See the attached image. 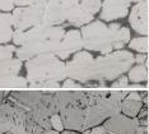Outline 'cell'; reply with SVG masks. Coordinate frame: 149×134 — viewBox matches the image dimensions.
Segmentation results:
<instances>
[{"label": "cell", "instance_id": "3957f363", "mask_svg": "<svg viewBox=\"0 0 149 134\" xmlns=\"http://www.w3.org/2000/svg\"><path fill=\"white\" fill-rule=\"evenodd\" d=\"M28 83L64 82L66 79V65L52 54L38 55L26 61Z\"/></svg>", "mask_w": 149, "mask_h": 134}, {"label": "cell", "instance_id": "f546056e", "mask_svg": "<svg viewBox=\"0 0 149 134\" xmlns=\"http://www.w3.org/2000/svg\"><path fill=\"white\" fill-rule=\"evenodd\" d=\"M129 84V78L125 77V75H121L120 78H117L116 81H113L111 83V88H121V87H126Z\"/></svg>", "mask_w": 149, "mask_h": 134}, {"label": "cell", "instance_id": "e0dca14e", "mask_svg": "<svg viewBox=\"0 0 149 134\" xmlns=\"http://www.w3.org/2000/svg\"><path fill=\"white\" fill-rule=\"evenodd\" d=\"M10 96H13L17 101L21 102L22 105H24L28 109H36L37 105L40 104L43 95V91H19V89H10Z\"/></svg>", "mask_w": 149, "mask_h": 134}, {"label": "cell", "instance_id": "5b68a950", "mask_svg": "<svg viewBox=\"0 0 149 134\" xmlns=\"http://www.w3.org/2000/svg\"><path fill=\"white\" fill-rule=\"evenodd\" d=\"M83 47L87 51H100L104 54L112 53V33L102 20H94L82 27Z\"/></svg>", "mask_w": 149, "mask_h": 134}, {"label": "cell", "instance_id": "7402d4cb", "mask_svg": "<svg viewBox=\"0 0 149 134\" xmlns=\"http://www.w3.org/2000/svg\"><path fill=\"white\" fill-rule=\"evenodd\" d=\"M144 106V104L141 101H134V100H127L125 98L121 102V114L127 116V118H136L138 114L140 112L141 107Z\"/></svg>", "mask_w": 149, "mask_h": 134}, {"label": "cell", "instance_id": "6da1fadb", "mask_svg": "<svg viewBox=\"0 0 149 134\" xmlns=\"http://www.w3.org/2000/svg\"><path fill=\"white\" fill-rule=\"evenodd\" d=\"M64 35L65 29L60 26L49 27L40 25L27 31L14 29L12 40L14 45L19 46L15 51L17 59L28 61L38 55H55Z\"/></svg>", "mask_w": 149, "mask_h": 134}, {"label": "cell", "instance_id": "4dcf8cb0", "mask_svg": "<svg viewBox=\"0 0 149 134\" xmlns=\"http://www.w3.org/2000/svg\"><path fill=\"white\" fill-rule=\"evenodd\" d=\"M0 10L3 12L14 10V1L13 0H0Z\"/></svg>", "mask_w": 149, "mask_h": 134}, {"label": "cell", "instance_id": "f1b7e54d", "mask_svg": "<svg viewBox=\"0 0 149 134\" xmlns=\"http://www.w3.org/2000/svg\"><path fill=\"white\" fill-rule=\"evenodd\" d=\"M136 119L139 120V124L143 125V126H148V107L147 106H143L140 110V112L138 114Z\"/></svg>", "mask_w": 149, "mask_h": 134}, {"label": "cell", "instance_id": "e575fe53", "mask_svg": "<svg viewBox=\"0 0 149 134\" xmlns=\"http://www.w3.org/2000/svg\"><path fill=\"white\" fill-rule=\"evenodd\" d=\"M135 63H136L138 65H145L147 64V55L145 54H138V55H135Z\"/></svg>", "mask_w": 149, "mask_h": 134}, {"label": "cell", "instance_id": "9c48e42d", "mask_svg": "<svg viewBox=\"0 0 149 134\" xmlns=\"http://www.w3.org/2000/svg\"><path fill=\"white\" fill-rule=\"evenodd\" d=\"M83 49V37L82 32L78 29H70L65 32L61 42L57 47L55 56H57L60 60L68 59L70 55L77 54Z\"/></svg>", "mask_w": 149, "mask_h": 134}, {"label": "cell", "instance_id": "74e56055", "mask_svg": "<svg viewBox=\"0 0 149 134\" xmlns=\"http://www.w3.org/2000/svg\"><path fill=\"white\" fill-rule=\"evenodd\" d=\"M42 134H60V133L56 132V130H54V129H50V130H47V132L42 133Z\"/></svg>", "mask_w": 149, "mask_h": 134}, {"label": "cell", "instance_id": "9a60e30c", "mask_svg": "<svg viewBox=\"0 0 149 134\" xmlns=\"http://www.w3.org/2000/svg\"><path fill=\"white\" fill-rule=\"evenodd\" d=\"M24 128L29 134H42L52 129L50 118L38 110L29 109L26 115Z\"/></svg>", "mask_w": 149, "mask_h": 134}, {"label": "cell", "instance_id": "1f68e13d", "mask_svg": "<svg viewBox=\"0 0 149 134\" xmlns=\"http://www.w3.org/2000/svg\"><path fill=\"white\" fill-rule=\"evenodd\" d=\"M82 134H108V133L106 132V129L103 128V125H98V126H94L92 129L84 130Z\"/></svg>", "mask_w": 149, "mask_h": 134}, {"label": "cell", "instance_id": "8d00e7d4", "mask_svg": "<svg viewBox=\"0 0 149 134\" xmlns=\"http://www.w3.org/2000/svg\"><path fill=\"white\" fill-rule=\"evenodd\" d=\"M5 95H6V89H5V91H3V89H0V105H1L3 102H4Z\"/></svg>", "mask_w": 149, "mask_h": 134}, {"label": "cell", "instance_id": "7a4b0ae2", "mask_svg": "<svg viewBox=\"0 0 149 134\" xmlns=\"http://www.w3.org/2000/svg\"><path fill=\"white\" fill-rule=\"evenodd\" d=\"M135 63L134 55L127 50H116L94 59L93 81L113 82L129 72Z\"/></svg>", "mask_w": 149, "mask_h": 134}, {"label": "cell", "instance_id": "d4e9b609", "mask_svg": "<svg viewBox=\"0 0 149 134\" xmlns=\"http://www.w3.org/2000/svg\"><path fill=\"white\" fill-rule=\"evenodd\" d=\"M17 49L13 45H0V65L14 58Z\"/></svg>", "mask_w": 149, "mask_h": 134}, {"label": "cell", "instance_id": "2e32d148", "mask_svg": "<svg viewBox=\"0 0 149 134\" xmlns=\"http://www.w3.org/2000/svg\"><path fill=\"white\" fill-rule=\"evenodd\" d=\"M66 20L72 26L75 27H84L89 25L93 20V14L89 13L86 8L80 5V3L73 8H70L66 13Z\"/></svg>", "mask_w": 149, "mask_h": 134}, {"label": "cell", "instance_id": "cb8c5ba5", "mask_svg": "<svg viewBox=\"0 0 149 134\" xmlns=\"http://www.w3.org/2000/svg\"><path fill=\"white\" fill-rule=\"evenodd\" d=\"M129 47L131 50L136 51L139 54H145L149 50V40L147 36H140V37H135V39L130 40L129 42Z\"/></svg>", "mask_w": 149, "mask_h": 134}, {"label": "cell", "instance_id": "30bf717a", "mask_svg": "<svg viewBox=\"0 0 149 134\" xmlns=\"http://www.w3.org/2000/svg\"><path fill=\"white\" fill-rule=\"evenodd\" d=\"M84 114H86V107H82L79 105H68L59 111L64 129L72 132H83Z\"/></svg>", "mask_w": 149, "mask_h": 134}, {"label": "cell", "instance_id": "ab89813d", "mask_svg": "<svg viewBox=\"0 0 149 134\" xmlns=\"http://www.w3.org/2000/svg\"><path fill=\"white\" fill-rule=\"evenodd\" d=\"M129 3H135V4H138V3H141V1H147V0H127Z\"/></svg>", "mask_w": 149, "mask_h": 134}, {"label": "cell", "instance_id": "603a6c76", "mask_svg": "<svg viewBox=\"0 0 149 134\" xmlns=\"http://www.w3.org/2000/svg\"><path fill=\"white\" fill-rule=\"evenodd\" d=\"M129 82L131 83H144L148 81V69L145 65H134L127 74Z\"/></svg>", "mask_w": 149, "mask_h": 134}, {"label": "cell", "instance_id": "44dd1931", "mask_svg": "<svg viewBox=\"0 0 149 134\" xmlns=\"http://www.w3.org/2000/svg\"><path fill=\"white\" fill-rule=\"evenodd\" d=\"M24 88L28 87L27 78L18 74H0V88Z\"/></svg>", "mask_w": 149, "mask_h": 134}, {"label": "cell", "instance_id": "d590c367", "mask_svg": "<svg viewBox=\"0 0 149 134\" xmlns=\"http://www.w3.org/2000/svg\"><path fill=\"white\" fill-rule=\"evenodd\" d=\"M135 134H149V126H143V125H139Z\"/></svg>", "mask_w": 149, "mask_h": 134}, {"label": "cell", "instance_id": "8fae6325", "mask_svg": "<svg viewBox=\"0 0 149 134\" xmlns=\"http://www.w3.org/2000/svg\"><path fill=\"white\" fill-rule=\"evenodd\" d=\"M102 125L108 134H135L140 124L136 118L131 119L123 114H117L107 119Z\"/></svg>", "mask_w": 149, "mask_h": 134}, {"label": "cell", "instance_id": "f35d334b", "mask_svg": "<svg viewBox=\"0 0 149 134\" xmlns=\"http://www.w3.org/2000/svg\"><path fill=\"white\" fill-rule=\"evenodd\" d=\"M60 134H79L78 132H72V130H64L63 133H60Z\"/></svg>", "mask_w": 149, "mask_h": 134}, {"label": "cell", "instance_id": "ba28073f", "mask_svg": "<svg viewBox=\"0 0 149 134\" xmlns=\"http://www.w3.org/2000/svg\"><path fill=\"white\" fill-rule=\"evenodd\" d=\"M80 0H47L43 12L42 25L49 27H57L66 20L68 10L78 5Z\"/></svg>", "mask_w": 149, "mask_h": 134}, {"label": "cell", "instance_id": "484cf974", "mask_svg": "<svg viewBox=\"0 0 149 134\" xmlns=\"http://www.w3.org/2000/svg\"><path fill=\"white\" fill-rule=\"evenodd\" d=\"M80 5L86 8L89 13L97 14L101 9H102V1L101 0H80Z\"/></svg>", "mask_w": 149, "mask_h": 134}, {"label": "cell", "instance_id": "277c9868", "mask_svg": "<svg viewBox=\"0 0 149 134\" xmlns=\"http://www.w3.org/2000/svg\"><path fill=\"white\" fill-rule=\"evenodd\" d=\"M127 93L129 91H110L108 96L100 104L86 107L83 132L103 124L107 119L121 114V102L126 98Z\"/></svg>", "mask_w": 149, "mask_h": 134}, {"label": "cell", "instance_id": "52a82bcc", "mask_svg": "<svg viewBox=\"0 0 149 134\" xmlns=\"http://www.w3.org/2000/svg\"><path fill=\"white\" fill-rule=\"evenodd\" d=\"M46 3V0H41V1L29 6H18V8H15L12 14L14 29L27 31L36 26L42 25Z\"/></svg>", "mask_w": 149, "mask_h": 134}, {"label": "cell", "instance_id": "ac0fdd59", "mask_svg": "<svg viewBox=\"0 0 149 134\" xmlns=\"http://www.w3.org/2000/svg\"><path fill=\"white\" fill-rule=\"evenodd\" d=\"M112 33V47L113 51L123 50L127 42H130V31L126 27L120 26L118 23H112L108 26Z\"/></svg>", "mask_w": 149, "mask_h": 134}, {"label": "cell", "instance_id": "7c38bea8", "mask_svg": "<svg viewBox=\"0 0 149 134\" xmlns=\"http://www.w3.org/2000/svg\"><path fill=\"white\" fill-rule=\"evenodd\" d=\"M54 101L57 110V114L61 109L68 105H79L82 107L88 106L86 91H56L54 92Z\"/></svg>", "mask_w": 149, "mask_h": 134}, {"label": "cell", "instance_id": "8992f818", "mask_svg": "<svg viewBox=\"0 0 149 134\" xmlns=\"http://www.w3.org/2000/svg\"><path fill=\"white\" fill-rule=\"evenodd\" d=\"M66 65V77L74 79L83 86L88 82L93 81L94 59L88 51H79L74 54L73 59L68 61Z\"/></svg>", "mask_w": 149, "mask_h": 134}, {"label": "cell", "instance_id": "5bb4252c", "mask_svg": "<svg viewBox=\"0 0 149 134\" xmlns=\"http://www.w3.org/2000/svg\"><path fill=\"white\" fill-rule=\"evenodd\" d=\"M130 3L127 0H104L101 9V19L111 22L120 18H125L129 14Z\"/></svg>", "mask_w": 149, "mask_h": 134}, {"label": "cell", "instance_id": "4fadbf2b", "mask_svg": "<svg viewBox=\"0 0 149 134\" xmlns=\"http://www.w3.org/2000/svg\"><path fill=\"white\" fill-rule=\"evenodd\" d=\"M129 23L131 28L139 35L147 36L149 26H148V6L147 1H141L135 4L129 13Z\"/></svg>", "mask_w": 149, "mask_h": 134}, {"label": "cell", "instance_id": "4316f807", "mask_svg": "<svg viewBox=\"0 0 149 134\" xmlns=\"http://www.w3.org/2000/svg\"><path fill=\"white\" fill-rule=\"evenodd\" d=\"M50 123H51V128L54 130H56V132H59V133L64 132V124H63V120L59 114L52 115L51 118H50Z\"/></svg>", "mask_w": 149, "mask_h": 134}, {"label": "cell", "instance_id": "ffe728a7", "mask_svg": "<svg viewBox=\"0 0 149 134\" xmlns=\"http://www.w3.org/2000/svg\"><path fill=\"white\" fill-rule=\"evenodd\" d=\"M14 26L13 17L8 13H0V45L8 43L13 39Z\"/></svg>", "mask_w": 149, "mask_h": 134}, {"label": "cell", "instance_id": "83f0119b", "mask_svg": "<svg viewBox=\"0 0 149 134\" xmlns=\"http://www.w3.org/2000/svg\"><path fill=\"white\" fill-rule=\"evenodd\" d=\"M61 87L64 89H66V91H69V89H70V91H72V89H78V91H80V89L83 88V84L79 83V82H77V81H74V79L66 78V79L63 82Z\"/></svg>", "mask_w": 149, "mask_h": 134}, {"label": "cell", "instance_id": "d6986e66", "mask_svg": "<svg viewBox=\"0 0 149 134\" xmlns=\"http://www.w3.org/2000/svg\"><path fill=\"white\" fill-rule=\"evenodd\" d=\"M13 126H15L14 109L8 102H3L0 105V134L9 132Z\"/></svg>", "mask_w": 149, "mask_h": 134}, {"label": "cell", "instance_id": "d6a6232c", "mask_svg": "<svg viewBox=\"0 0 149 134\" xmlns=\"http://www.w3.org/2000/svg\"><path fill=\"white\" fill-rule=\"evenodd\" d=\"M1 134H29V133L26 130L24 126H22V125H15V126H13V128L9 130V132L1 133Z\"/></svg>", "mask_w": 149, "mask_h": 134}, {"label": "cell", "instance_id": "836d02e7", "mask_svg": "<svg viewBox=\"0 0 149 134\" xmlns=\"http://www.w3.org/2000/svg\"><path fill=\"white\" fill-rule=\"evenodd\" d=\"M13 1H14V5L17 6H29L41 1V0H13Z\"/></svg>", "mask_w": 149, "mask_h": 134}]
</instances>
